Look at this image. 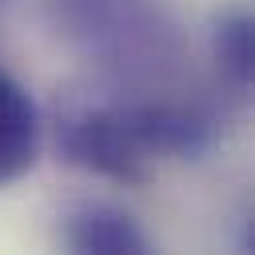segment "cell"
<instances>
[{"mask_svg": "<svg viewBox=\"0 0 255 255\" xmlns=\"http://www.w3.org/2000/svg\"><path fill=\"white\" fill-rule=\"evenodd\" d=\"M211 68L227 100H255V8H223L211 20Z\"/></svg>", "mask_w": 255, "mask_h": 255, "instance_id": "5b68a950", "label": "cell"}, {"mask_svg": "<svg viewBox=\"0 0 255 255\" xmlns=\"http://www.w3.org/2000/svg\"><path fill=\"white\" fill-rule=\"evenodd\" d=\"M44 124L28 88L0 68V187L28 175L40 159Z\"/></svg>", "mask_w": 255, "mask_h": 255, "instance_id": "277c9868", "label": "cell"}, {"mask_svg": "<svg viewBox=\"0 0 255 255\" xmlns=\"http://www.w3.org/2000/svg\"><path fill=\"white\" fill-rule=\"evenodd\" d=\"M215 135L219 116L207 104L171 96L100 92L68 100L56 116L60 159L120 187L147 183L159 159H199Z\"/></svg>", "mask_w": 255, "mask_h": 255, "instance_id": "6da1fadb", "label": "cell"}, {"mask_svg": "<svg viewBox=\"0 0 255 255\" xmlns=\"http://www.w3.org/2000/svg\"><path fill=\"white\" fill-rule=\"evenodd\" d=\"M235 251L239 255H255V211L239 223V235H235Z\"/></svg>", "mask_w": 255, "mask_h": 255, "instance_id": "8992f818", "label": "cell"}, {"mask_svg": "<svg viewBox=\"0 0 255 255\" xmlns=\"http://www.w3.org/2000/svg\"><path fill=\"white\" fill-rule=\"evenodd\" d=\"M48 20L116 84L179 60V28L163 0H48Z\"/></svg>", "mask_w": 255, "mask_h": 255, "instance_id": "7a4b0ae2", "label": "cell"}, {"mask_svg": "<svg viewBox=\"0 0 255 255\" xmlns=\"http://www.w3.org/2000/svg\"><path fill=\"white\" fill-rule=\"evenodd\" d=\"M64 255H159L143 223L104 199L76 203L60 223Z\"/></svg>", "mask_w": 255, "mask_h": 255, "instance_id": "3957f363", "label": "cell"}]
</instances>
